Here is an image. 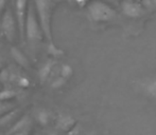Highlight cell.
<instances>
[{"label":"cell","mask_w":156,"mask_h":135,"mask_svg":"<svg viewBox=\"0 0 156 135\" xmlns=\"http://www.w3.org/2000/svg\"><path fill=\"white\" fill-rule=\"evenodd\" d=\"M39 23L43 29L44 35L47 38L48 42L53 43L52 38V10H53V0H33Z\"/></svg>","instance_id":"cell-1"},{"label":"cell","mask_w":156,"mask_h":135,"mask_svg":"<svg viewBox=\"0 0 156 135\" xmlns=\"http://www.w3.org/2000/svg\"><path fill=\"white\" fill-rule=\"evenodd\" d=\"M26 39L31 43H36L43 39L44 32L39 23L36 11L33 1L29 2L28 6L27 18H26V29H25Z\"/></svg>","instance_id":"cell-2"},{"label":"cell","mask_w":156,"mask_h":135,"mask_svg":"<svg viewBox=\"0 0 156 135\" xmlns=\"http://www.w3.org/2000/svg\"><path fill=\"white\" fill-rule=\"evenodd\" d=\"M88 14L94 21H109L116 17V12L106 3L94 0L88 5Z\"/></svg>","instance_id":"cell-3"},{"label":"cell","mask_w":156,"mask_h":135,"mask_svg":"<svg viewBox=\"0 0 156 135\" xmlns=\"http://www.w3.org/2000/svg\"><path fill=\"white\" fill-rule=\"evenodd\" d=\"M17 29H18V25H17L16 17L14 16L12 10L10 8H8L4 11L3 15H2L1 30L4 37H5V39L9 42L13 43L15 39H16Z\"/></svg>","instance_id":"cell-4"},{"label":"cell","mask_w":156,"mask_h":135,"mask_svg":"<svg viewBox=\"0 0 156 135\" xmlns=\"http://www.w3.org/2000/svg\"><path fill=\"white\" fill-rule=\"evenodd\" d=\"M28 6H29V1L28 0H15V17H16L17 25H18L19 36H20V39L23 41L26 39L25 29Z\"/></svg>","instance_id":"cell-5"},{"label":"cell","mask_w":156,"mask_h":135,"mask_svg":"<svg viewBox=\"0 0 156 135\" xmlns=\"http://www.w3.org/2000/svg\"><path fill=\"white\" fill-rule=\"evenodd\" d=\"M122 12L126 16L136 18V17H139L144 13V11H142L141 5L138 4L136 1L125 0V1L122 2Z\"/></svg>","instance_id":"cell-6"},{"label":"cell","mask_w":156,"mask_h":135,"mask_svg":"<svg viewBox=\"0 0 156 135\" xmlns=\"http://www.w3.org/2000/svg\"><path fill=\"white\" fill-rule=\"evenodd\" d=\"M11 56L13 57V59L17 62L18 66H20L23 69H30V61L28 59V57L25 54L21 52V50H19L16 47H12L11 49Z\"/></svg>","instance_id":"cell-7"},{"label":"cell","mask_w":156,"mask_h":135,"mask_svg":"<svg viewBox=\"0 0 156 135\" xmlns=\"http://www.w3.org/2000/svg\"><path fill=\"white\" fill-rule=\"evenodd\" d=\"M30 123H31V120H30L29 116H28V115H25V116L20 117L18 120H16L12 126H11L9 131L6 132V135H12V134L16 133V132L23 131V130H25L30 127Z\"/></svg>","instance_id":"cell-8"},{"label":"cell","mask_w":156,"mask_h":135,"mask_svg":"<svg viewBox=\"0 0 156 135\" xmlns=\"http://www.w3.org/2000/svg\"><path fill=\"white\" fill-rule=\"evenodd\" d=\"M55 64V61L53 59H49L48 61H46L45 64L41 66V68L38 71V78L41 82H45L46 80L49 78L50 74H51L53 67Z\"/></svg>","instance_id":"cell-9"},{"label":"cell","mask_w":156,"mask_h":135,"mask_svg":"<svg viewBox=\"0 0 156 135\" xmlns=\"http://www.w3.org/2000/svg\"><path fill=\"white\" fill-rule=\"evenodd\" d=\"M76 120L70 116H60L56 121V128H58L62 131H69L74 125H76Z\"/></svg>","instance_id":"cell-10"},{"label":"cell","mask_w":156,"mask_h":135,"mask_svg":"<svg viewBox=\"0 0 156 135\" xmlns=\"http://www.w3.org/2000/svg\"><path fill=\"white\" fill-rule=\"evenodd\" d=\"M18 114H19L18 109H13L10 112L0 116V127H6V126H9L11 123H13L18 117Z\"/></svg>","instance_id":"cell-11"},{"label":"cell","mask_w":156,"mask_h":135,"mask_svg":"<svg viewBox=\"0 0 156 135\" xmlns=\"http://www.w3.org/2000/svg\"><path fill=\"white\" fill-rule=\"evenodd\" d=\"M49 118H50V114L48 111L46 110H41L38 112V114H37V120H38L39 125L41 126H47L48 123H49Z\"/></svg>","instance_id":"cell-12"},{"label":"cell","mask_w":156,"mask_h":135,"mask_svg":"<svg viewBox=\"0 0 156 135\" xmlns=\"http://www.w3.org/2000/svg\"><path fill=\"white\" fill-rule=\"evenodd\" d=\"M16 96V93L13 90H0V100L10 101Z\"/></svg>","instance_id":"cell-13"},{"label":"cell","mask_w":156,"mask_h":135,"mask_svg":"<svg viewBox=\"0 0 156 135\" xmlns=\"http://www.w3.org/2000/svg\"><path fill=\"white\" fill-rule=\"evenodd\" d=\"M15 109V104L10 101H1L0 100V116L4 115L5 113L10 112L11 110Z\"/></svg>","instance_id":"cell-14"},{"label":"cell","mask_w":156,"mask_h":135,"mask_svg":"<svg viewBox=\"0 0 156 135\" xmlns=\"http://www.w3.org/2000/svg\"><path fill=\"white\" fill-rule=\"evenodd\" d=\"M48 54L53 56V57H58V56L63 55V51L61 49H58L53 42V43H49V44H48Z\"/></svg>","instance_id":"cell-15"},{"label":"cell","mask_w":156,"mask_h":135,"mask_svg":"<svg viewBox=\"0 0 156 135\" xmlns=\"http://www.w3.org/2000/svg\"><path fill=\"white\" fill-rule=\"evenodd\" d=\"M67 135H84V130L81 127V125L76 123V125L68 131Z\"/></svg>","instance_id":"cell-16"},{"label":"cell","mask_w":156,"mask_h":135,"mask_svg":"<svg viewBox=\"0 0 156 135\" xmlns=\"http://www.w3.org/2000/svg\"><path fill=\"white\" fill-rule=\"evenodd\" d=\"M72 73H73L72 68L70 66H68V64H64V66L62 67V69H61V76L65 77L66 79H68L69 77H71Z\"/></svg>","instance_id":"cell-17"},{"label":"cell","mask_w":156,"mask_h":135,"mask_svg":"<svg viewBox=\"0 0 156 135\" xmlns=\"http://www.w3.org/2000/svg\"><path fill=\"white\" fill-rule=\"evenodd\" d=\"M66 78L65 77H63V76H60V77H58V78H55V79L52 81V84H51V86H52V88H54V89H58V88H61V87H63L64 84H66Z\"/></svg>","instance_id":"cell-18"},{"label":"cell","mask_w":156,"mask_h":135,"mask_svg":"<svg viewBox=\"0 0 156 135\" xmlns=\"http://www.w3.org/2000/svg\"><path fill=\"white\" fill-rule=\"evenodd\" d=\"M10 79V73H9L8 69L3 68V69L0 70V82L2 84H6Z\"/></svg>","instance_id":"cell-19"},{"label":"cell","mask_w":156,"mask_h":135,"mask_svg":"<svg viewBox=\"0 0 156 135\" xmlns=\"http://www.w3.org/2000/svg\"><path fill=\"white\" fill-rule=\"evenodd\" d=\"M148 90H149V92L153 95V96L156 97V81L153 82V84H151L150 86L148 87Z\"/></svg>","instance_id":"cell-20"},{"label":"cell","mask_w":156,"mask_h":135,"mask_svg":"<svg viewBox=\"0 0 156 135\" xmlns=\"http://www.w3.org/2000/svg\"><path fill=\"white\" fill-rule=\"evenodd\" d=\"M30 132H31V128H27V129L23 130V131L16 132V133L12 134V135H30Z\"/></svg>","instance_id":"cell-21"},{"label":"cell","mask_w":156,"mask_h":135,"mask_svg":"<svg viewBox=\"0 0 156 135\" xmlns=\"http://www.w3.org/2000/svg\"><path fill=\"white\" fill-rule=\"evenodd\" d=\"M19 84H20L21 87H28V84H29V81H28V79H26V78H20V80H19Z\"/></svg>","instance_id":"cell-22"},{"label":"cell","mask_w":156,"mask_h":135,"mask_svg":"<svg viewBox=\"0 0 156 135\" xmlns=\"http://www.w3.org/2000/svg\"><path fill=\"white\" fill-rule=\"evenodd\" d=\"M5 4H6V0H0V12L4 8Z\"/></svg>","instance_id":"cell-23"},{"label":"cell","mask_w":156,"mask_h":135,"mask_svg":"<svg viewBox=\"0 0 156 135\" xmlns=\"http://www.w3.org/2000/svg\"><path fill=\"white\" fill-rule=\"evenodd\" d=\"M3 58H2V56L0 55V70L3 69Z\"/></svg>","instance_id":"cell-24"},{"label":"cell","mask_w":156,"mask_h":135,"mask_svg":"<svg viewBox=\"0 0 156 135\" xmlns=\"http://www.w3.org/2000/svg\"><path fill=\"white\" fill-rule=\"evenodd\" d=\"M74 1H76V3L80 4V5H83V4L85 3V1H86V0H74Z\"/></svg>","instance_id":"cell-25"},{"label":"cell","mask_w":156,"mask_h":135,"mask_svg":"<svg viewBox=\"0 0 156 135\" xmlns=\"http://www.w3.org/2000/svg\"><path fill=\"white\" fill-rule=\"evenodd\" d=\"M107 1H111V2H115V3H116V2H117L118 0H107Z\"/></svg>","instance_id":"cell-26"},{"label":"cell","mask_w":156,"mask_h":135,"mask_svg":"<svg viewBox=\"0 0 156 135\" xmlns=\"http://www.w3.org/2000/svg\"><path fill=\"white\" fill-rule=\"evenodd\" d=\"M48 135H58V134L54 133V132H52V133H50V134H48Z\"/></svg>","instance_id":"cell-27"},{"label":"cell","mask_w":156,"mask_h":135,"mask_svg":"<svg viewBox=\"0 0 156 135\" xmlns=\"http://www.w3.org/2000/svg\"><path fill=\"white\" fill-rule=\"evenodd\" d=\"M129 1H136V2H137L138 0H129Z\"/></svg>","instance_id":"cell-28"},{"label":"cell","mask_w":156,"mask_h":135,"mask_svg":"<svg viewBox=\"0 0 156 135\" xmlns=\"http://www.w3.org/2000/svg\"><path fill=\"white\" fill-rule=\"evenodd\" d=\"M1 84H1V82H0V89H1Z\"/></svg>","instance_id":"cell-29"},{"label":"cell","mask_w":156,"mask_h":135,"mask_svg":"<svg viewBox=\"0 0 156 135\" xmlns=\"http://www.w3.org/2000/svg\"><path fill=\"white\" fill-rule=\"evenodd\" d=\"M0 135H2V134H1V133H0Z\"/></svg>","instance_id":"cell-30"}]
</instances>
